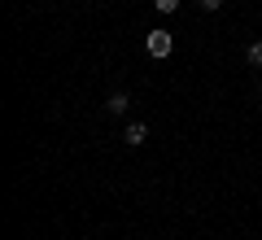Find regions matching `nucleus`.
<instances>
[{
    "label": "nucleus",
    "instance_id": "1",
    "mask_svg": "<svg viewBox=\"0 0 262 240\" xmlns=\"http://www.w3.org/2000/svg\"><path fill=\"white\" fill-rule=\"evenodd\" d=\"M144 48H149V57H170V53H175V35H166V31H149Z\"/></svg>",
    "mask_w": 262,
    "mask_h": 240
},
{
    "label": "nucleus",
    "instance_id": "2",
    "mask_svg": "<svg viewBox=\"0 0 262 240\" xmlns=\"http://www.w3.org/2000/svg\"><path fill=\"white\" fill-rule=\"evenodd\" d=\"M122 140H127L131 148H140L144 140H149V127H144V122H127V131H122Z\"/></svg>",
    "mask_w": 262,
    "mask_h": 240
},
{
    "label": "nucleus",
    "instance_id": "3",
    "mask_svg": "<svg viewBox=\"0 0 262 240\" xmlns=\"http://www.w3.org/2000/svg\"><path fill=\"white\" fill-rule=\"evenodd\" d=\"M131 110V96L127 92H110V101H105V114H127Z\"/></svg>",
    "mask_w": 262,
    "mask_h": 240
},
{
    "label": "nucleus",
    "instance_id": "4",
    "mask_svg": "<svg viewBox=\"0 0 262 240\" xmlns=\"http://www.w3.org/2000/svg\"><path fill=\"white\" fill-rule=\"evenodd\" d=\"M245 61H249V66H262V39H253V44L245 48Z\"/></svg>",
    "mask_w": 262,
    "mask_h": 240
},
{
    "label": "nucleus",
    "instance_id": "5",
    "mask_svg": "<svg viewBox=\"0 0 262 240\" xmlns=\"http://www.w3.org/2000/svg\"><path fill=\"white\" fill-rule=\"evenodd\" d=\"M153 9H158V13H175L179 0H153Z\"/></svg>",
    "mask_w": 262,
    "mask_h": 240
},
{
    "label": "nucleus",
    "instance_id": "6",
    "mask_svg": "<svg viewBox=\"0 0 262 240\" xmlns=\"http://www.w3.org/2000/svg\"><path fill=\"white\" fill-rule=\"evenodd\" d=\"M201 9H206V13H214V9H223V0H201Z\"/></svg>",
    "mask_w": 262,
    "mask_h": 240
}]
</instances>
